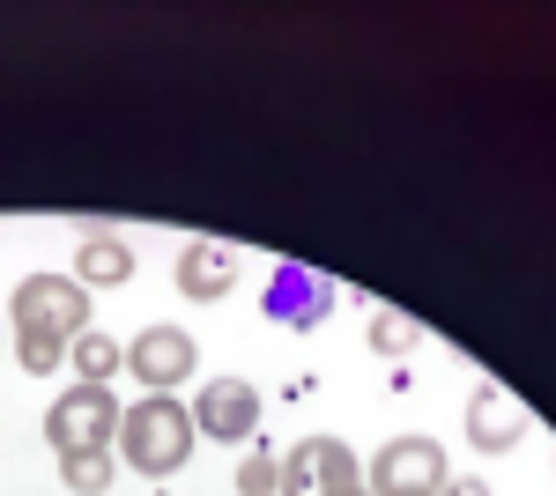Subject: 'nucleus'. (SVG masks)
I'll list each match as a JSON object with an SVG mask.
<instances>
[{
  "instance_id": "4468645a",
  "label": "nucleus",
  "mask_w": 556,
  "mask_h": 496,
  "mask_svg": "<svg viewBox=\"0 0 556 496\" xmlns=\"http://www.w3.org/2000/svg\"><path fill=\"white\" fill-rule=\"evenodd\" d=\"M416 341H424V327H416L408 311H379V319H371V348H379V356H408Z\"/></svg>"
},
{
  "instance_id": "7ed1b4c3",
  "label": "nucleus",
  "mask_w": 556,
  "mask_h": 496,
  "mask_svg": "<svg viewBox=\"0 0 556 496\" xmlns=\"http://www.w3.org/2000/svg\"><path fill=\"white\" fill-rule=\"evenodd\" d=\"M119 437V400L112 385H67L52 408H45V445L52 453H112Z\"/></svg>"
},
{
  "instance_id": "0eeeda50",
  "label": "nucleus",
  "mask_w": 556,
  "mask_h": 496,
  "mask_svg": "<svg viewBox=\"0 0 556 496\" xmlns=\"http://www.w3.org/2000/svg\"><path fill=\"white\" fill-rule=\"evenodd\" d=\"M334 311V282L319 275V267H275V282H267V319L275 327H290V333H304V327H319Z\"/></svg>"
},
{
  "instance_id": "20e7f679",
  "label": "nucleus",
  "mask_w": 556,
  "mask_h": 496,
  "mask_svg": "<svg viewBox=\"0 0 556 496\" xmlns=\"http://www.w3.org/2000/svg\"><path fill=\"white\" fill-rule=\"evenodd\" d=\"M275 496H371V482H364V467L342 437H304L298 453L282 459Z\"/></svg>"
},
{
  "instance_id": "9d476101",
  "label": "nucleus",
  "mask_w": 556,
  "mask_h": 496,
  "mask_svg": "<svg viewBox=\"0 0 556 496\" xmlns=\"http://www.w3.org/2000/svg\"><path fill=\"white\" fill-rule=\"evenodd\" d=\"M468 437H475V453H513L519 437H527V415H519V400H505L497 385H475V400H468Z\"/></svg>"
},
{
  "instance_id": "1a4fd4ad",
  "label": "nucleus",
  "mask_w": 556,
  "mask_h": 496,
  "mask_svg": "<svg viewBox=\"0 0 556 496\" xmlns=\"http://www.w3.org/2000/svg\"><path fill=\"white\" fill-rule=\"evenodd\" d=\"M172 282H178V296H193V304H215V296L238 290V259L215 245V238H193V245L178 252Z\"/></svg>"
},
{
  "instance_id": "423d86ee",
  "label": "nucleus",
  "mask_w": 556,
  "mask_h": 496,
  "mask_svg": "<svg viewBox=\"0 0 556 496\" xmlns=\"http://www.w3.org/2000/svg\"><path fill=\"white\" fill-rule=\"evenodd\" d=\"M193 364H201V348H193V333H186V327H141V333H134V348H127V371L141 378L149 393L186 385Z\"/></svg>"
},
{
  "instance_id": "2eb2a0df",
  "label": "nucleus",
  "mask_w": 556,
  "mask_h": 496,
  "mask_svg": "<svg viewBox=\"0 0 556 496\" xmlns=\"http://www.w3.org/2000/svg\"><path fill=\"white\" fill-rule=\"evenodd\" d=\"M275 474H282V459L245 453V467H238V496H275Z\"/></svg>"
},
{
  "instance_id": "dca6fc26",
  "label": "nucleus",
  "mask_w": 556,
  "mask_h": 496,
  "mask_svg": "<svg viewBox=\"0 0 556 496\" xmlns=\"http://www.w3.org/2000/svg\"><path fill=\"white\" fill-rule=\"evenodd\" d=\"M438 496H490V482H445Z\"/></svg>"
},
{
  "instance_id": "ddd939ff",
  "label": "nucleus",
  "mask_w": 556,
  "mask_h": 496,
  "mask_svg": "<svg viewBox=\"0 0 556 496\" xmlns=\"http://www.w3.org/2000/svg\"><path fill=\"white\" fill-rule=\"evenodd\" d=\"M60 474H67L75 496H97L104 482H112V453H60Z\"/></svg>"
},
{
  "instance_id": "f257e3e1",
  "label": "nucleus",
  "mask_w": 556,
  "mask_h": 496,
  "mask_svg": "<svg viewBox=\"0 0 556 496\" xmlns=\"http://www.w3.org/2000/svg\"><path fill=\"white\" fill-rule=\"evenodd\" d=\"M83 333H89V290L75 275H30L15 290V364L30 378H52Z\"/></svg>"
},
{
  "instance_id": "6e6552de",
  "label": "nucleus",
  "mask_w": 556,
  "mask_h": 496,
  "mask_svg": "<svg viewBox=\"0 0 556 496\" xmlns=\"http://www.w3.org/2000/svg\"><path fill=\"white\" fill-rule=\"evenodd\" d=\"M193 430L215 437V445H245V437L260 430V393L245 385V378H215V385H201V400H193Z\"/></svg>"
},
{
  "instance_id": "9b49d317",
  "label": "nucleus",
  "mask_w": 556,
  "mask_h": 496,
  "mask_svg": "<svg viewBox=\"0 0 556 496\" xmlns=\"http://www.w3.org/2000/svg\"><path fill=\"white\" fill-rule=\"evenodd\" d=\"M75 282H83V290H127L134 282V252L119 245V238H83V252H75Z\"/></svg>"
},
{
  "instance_id": "f8f14e48",
  "label": "nucleus",
  "mask_w": 556,
  "mask_h": 496,
  "mask_svg": "<svg viewBox=\"0 0 556 496\" xmlns=\"http://www.w3.org/2000/svg\"><path fill=\"white\" fill-rule=\"evenodd\" d=\"M67 356H75V371H83V385H104V378L119 371V341H112V333H83V341H75Z\"/></svg>"
},
{
  "instance_id": "39448f33",
  "label": "nucleus",
  "mask_w": 556,
  "mask_h": 496,
  "mask_svg": "<svg viewBox=\"0 0 556 496\" xmlns=\"http://www.w3.org/2000/svg\"><path fill=\"white\" fill-rule=\"evenodd\" d=\"M364 482H371V496H438L453 482V474H445V445L424 437V430H416V437H393V445L371 459Z\"/></svg>"
},
{
  "instance_id": "f03ea898",
  "label": "nucleus",
  "mask_w": 556,
  "mask_h": 496,
  "mask_svg": "<svg viewBox=\"0 0 556 496\" xmlns=\"http://www.w3.org/2000/svg\"><path fill=\"white\" fill-rule=\"evenodd\" d=\"M193 415L178 408L172 393H149V400H134L127 415H119V459H127L134 474H178L186 459H193Z\"/></svg>"
}]
</instances>
